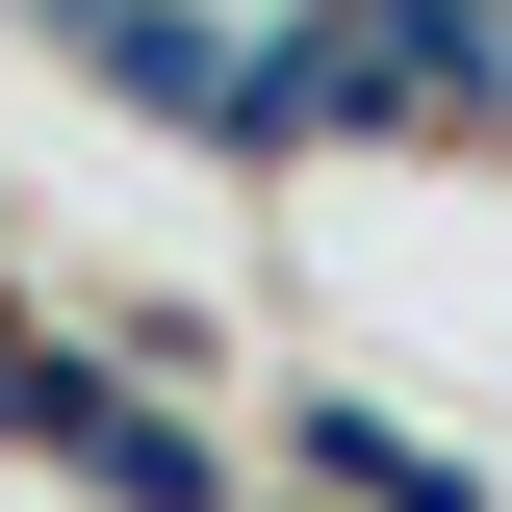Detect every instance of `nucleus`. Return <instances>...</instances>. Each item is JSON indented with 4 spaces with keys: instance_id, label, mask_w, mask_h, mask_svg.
Here are the masks:
<instances>
[{
    "instance_id": "obj_1",
    "label": "nucleus",
    "mask_w": 512,
    "mask_h": 512,
    "mask_svg": "<svg viewBox=\"0 0 512 512\" xmlns=\"http://www.w3.org/2000/svg\"><path fill=\"white\" fill-rule=\"evenodd\" d=\"M52 436H77V461H103V512H231V461H205V436H180V410H128V384H77Z\"/></svg>"
},
{
    "instance_id": "obj_2",
    "label": "nucleus",
    "mask_w": 512,
    "mask_h": 512,
    "mask_svg": "<svg viewBox=\"0 0 512 512\" xmlns=\"http://www.w3.org/2000/svg\"><path fill=\"white\" fill-rule=\"evenodd\" d=\"M282 436H308V461H333V487H359V512H487V487H461L436 436H384L359 384H308V410H282Z\"/></svg>"
}]
</instances>
